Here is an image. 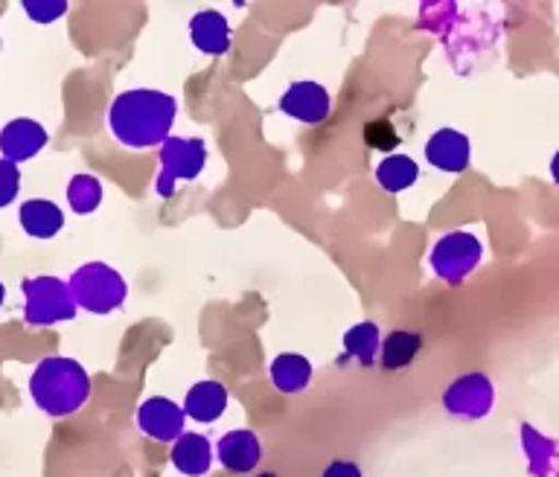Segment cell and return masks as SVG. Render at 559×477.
I'll return each instance as SVG.
<instances>
[{
	"label": "cell",
	"instance_id": "1",
	"mask_svg": "<svg viewBox=\"0 0 559 477\" xmlns=\"http://www.w3.org/2000/svg\"><path fill=\"white\" fill-rule=\"evenodd\" d=\"M175 120V99L160 91H129L114 99L108 122L114 138L131 148L155 146Z\"/></svg>",
	"mask_w": 559,
	"mask_h": 477
},
{
	"label": "cell",
	"instance_id": "2",
	"mask_svg": "<svg viewBox=\"0 0 559 477\" xmlns=\"http://www.w3.org/2000/svg\"><path fill=\"white\" fill-rule=\"evenodd\" d=\"M87 393V379L82 367L68 358H50L41 361L33 375V396L44 410L64 414L82 405Z\"/></svg>",
	"mask_w": 559,
	"mask_h": 477
},
{
	"label": "cell",
	"instance_id": "3",
	"mask_svg": "<svg viewBox=\"0 0 559 477\" xmlns=\"http://www.w3.org/2000/svg\"><path fill=\"white\" fill-rule=\"evenodd\" d=\"M24 291L29 295V300H26V318L35 326L61 321V318L73 314V303H70L68 291H64L59 279H29V283H24Z\"/></svg>",
	"mask_w": 559,
	"mask_h": 477
},
{
	"label": "cell",
	"instance_id": "4",
	"mask_svg": "<svg viewBox=\"0 0 559 477\" xmlns=\"http://www.w3.org/2000/svg\"><path fill=\"white\" fill-rule=\"evenodd\" d=\"M280 108L292 114L295 120L321 122L330 114V96L318 82H295L280 99Z\"/></svg>",
	"mask_w": 559,
	"mask_h": 477
},
{
	"label": "cell",
	"instance_id": "5",
	"mask_svg": "<svg viewBox=\"0 0 559 477\" xmlns=\"http://www.w3.org/2000/svg\"><path fill=\"white\" fill-rule=\"evenodd\" d=\"M47 143V131L33 120H15L9 122L3 134H0V148H3V155L12 164H21V160H29V157L38 152V148Z\"/></svg>",
	"mask_w": 559,
	"mask_h": 477
},
{
	"label": "cell",
	"instance_id": "6",
	"mask_svg": "<svg viewBox=\"0 0 559 477\" xmlns=\"http://www.w3.org/2000/svg\"><path fill=\"white\" fill-rule=\"evenodd\" d=\"M117 274H111L103 265H87L76 274V288L79 297H82V306L94 309V312H105L111 309L114 303H120L122 295H114V291H105V283H114Z\"/></svg>",
	"mask_w": 559,
	"mask_h": 477
},
{
	"label": "cell",
	"instance_id": "7",
	"mask_svg": "<svg viewBox=\"0 0 559 477\" xmlns=\"http://www.w3.org/2000/svg\"><path fill=\"white\" fill-rule=\"evenodd\" d=\"M428 160L437 169H449V172H461L463 166L469 164V143L457 131H437L431 143H428Z\"/></svg>",
	"mask_w": 559,
	"mask_h": 477
},
{
	"label": "cell",
	"instance_id": "8",
	"mask_svg": "<svg viewBox=\"0 0 559 477\" xmlns=\"http://www.w3.org/2000/svg\"><path fill=\"white\" fill-rule=\"evenodd\" d=\"M21 225L33 239H52L64 225V216L52 201L33 199L21 204Z\"/></svg>",
	"mask_w": 559,
	"mask_h": 477
},
{
	"label": "cell",
	"instance_id": "9",
	"mask_svg": "<svg viewBox=\"0 0 559 477\" xmlns=\"http://www.w3.org/2000/svg\"><path fill=\"white\" fill-rule=\"evenodd\" d=\"M419 349H423V338L419 335L405 330L391 332L382 344V367L384 370H402V367H408L417 358Z\"/></svg>",
	"mask_w": 559,
	"mask_h": 477
},
{
	"label": "cell",
	"instance_id": "10",
	"mask_svg": "<svg viewBox=\"0 0 559 477\" xmlns=\"http://www.w3.org/2000/svg\"><path fill=\"white\" fill-rule=\"evenodd\" d=\"M414 178H417V164L405 155L388 157V160L379 166V181H382L384 190H391V192L408 190L411 183H414Z\"/></svg>",
	"mask_w": 559,
	"mask_h": 477
},
{
	"label": "cell",
	"instance_id": "11",
	"mask_svg": "<svg viewBox=\"0 0 559 477\" xmlns=\"http://www.w3.org/2000/svg\"><path fill=\"white\" fill-rule=\"evenodd\" d=\"M376 341H379V330H376V323H361V326H356L353 332H347L344 344H347V353H358L361 365H370V361H373L376 347H379Z\"/></svg>",
	"mask_w": 559,
	"mask_h": 477
},
{
	"label": "cell",
	"instance_id": "12",
	"mask_svg": "<svg viewBox=\"0 0 559 477\" xmlns=\"http://www.w3.org/2000/svg\"><path fill=\"white\" fill-rule=\"evenodd\" d=\"M70 201H73V210L76 213H87V210H94L99 204V181L96 178H87V175H79L73 178L68 190Z\"/></svg>",
	"mask_w": 559,
	"mask_h": 477
},
{
	"label": "cell",
	"instance_id": "13",
	"mask_svg": "<svg viewBox=\"0 0 559 477\" xmlns=\"http://www.w3.org/2000/svg\"><path fill=\"white\" fill-rule=\"evenodd\" d=\"M400 131L393 129L391 120H373L365 126V143L379 152H391L393 146H400Z\"/></svg>",
	"mask_w": 559,
	"mask_h": 477
},
{
	"label": "cell",
	"instance_id": "14",
	"mask_svg": "<svg viewBox=\"0 0 559 477\" xmlns=\"http://www.w3.org/2000/svg\"><path fill=\"white\" fill-rule=\"evenodd\" d=\"M17 195V166L12 160H0V207H7L9 201Z\"/></svg>",
	"mask_w": 559,
	"mask_h": 477
},
{
	"label": "cell",
	"instance_id": "15",
	"mask_svg": "<svg viewBox=\"0 0 559 477\" xmlns=\"http://www.w3.org/2000/svg\"><path fill=\"white\" fill-rule=\"evenodd\" d=\"M26 12L38 21V24H47L50 17L61 15L64 12V3H52V7H38V3H26Z\"/></svg>",
	"mask_w": 559,
	"mask_h": 477
},
{
	"label": "cell",
	"instance_id": "16",
	"mask_svg": "<svg viewBox=\"0 0 559 477\" xmlns=\"http://www.w3.org/2000/svg\"><path fill=\"white\" fill-rule=\"evenodd\" d=\"M323 477H361V475H358V469H356V466H353V463L338 461Z\"/></svg>",
	"mask_w": 559,
	"mask_h": 477
},
{
	"label": "cell",
	"instance_id": "17",
	"mask_svg": "<svg viewBox=\"0 0 559 477\" xmlns=\"http://www.w3.org/2000/svg\"><path fill=\"white\" fill-rule=\"evenodd\" d=\"M3 300H7V288H3V283H0V306H3Z\"/></svg>",
	"mask_w": 559,
	"mask_h": 477
},
{
	"label": "cell",
	"instance_id": "18",
	"mask_svg": "<svg viewBox=\"0 0 559 477\" xmlns=\"http://www.w3.org/2000/svg\"><path fill=\"white\" fill-rule=\"evenodd\" d=\"M257 477H277V475H274V472H260Z\"/></svg>",
	"mask_w": 559,
	"mask_h": 477
}]
</instances>
